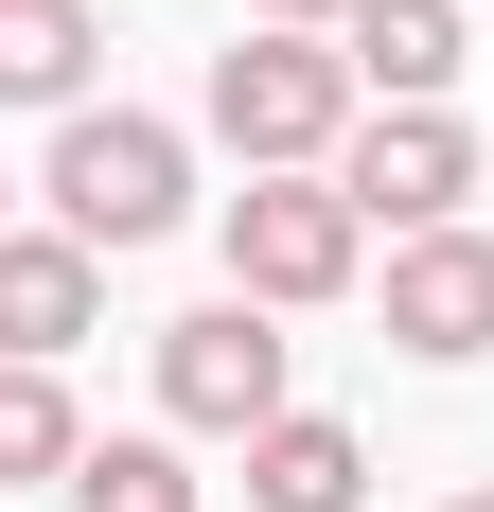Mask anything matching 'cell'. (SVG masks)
<instances>
[{"label":"cell","instance_id":"obj_2","mask_svg":"<svg viewBox=\"0 0 494 512\" xmlns=\"http://www.w3.org/2000/svg\"><path fill=\"white\" fill-rule=\"evenodd\" d=\"M212 142L247 159V177H336V142H353V53L336 36H230L212 53Z\"/></svg>","mask_w":494,"mask_h":512},{"label":"cell","instance_id":"obj_8","mask_svg":"<svg viewBox=\"0 0 494 512\" xmlns=\"http://www.w3.org/2000/svg\"><path fill=\"white\" fill-rule=\"evenodd\" d=\"M336 53H353V106H442L459 89V0H353Z\"/></svg>","mask_w":494,"mask_h":512},{"label":"cell","instance_id":"obj_13","mask_svg":"<svg viewBox=\"0 0 494 512\" xmlns=\"http://www.w3.org/2000/svg\"><path fill=\"white\" fill-rule=\"evenodd\" d=\"M265 18H283V36H336V18H353V0H265Z\"/></svg>","mask_w":494,"mask_h":512},{"label":"cell","instance_id":"obj_14","mask_svg":"<svg viewBox=\"0 0 494 512\" xmlns=\"http://www.w3.org/2000/svg\"><path fill=\"white\" fill-rule=\"evenodd\" d=\"M0 230H18V195H0Z\"/></svg>","mask_w":494,"mask_h":512},{"label":"cell","instance_id":"obj_9","mask_svg":"<svg viewBox=\"0 0 494 512\" xmlns=\"http://www.w3.org/2000/svg\"><path fill=\"white\" fill-rule=\"evenodd\" d=\"M353 495H371V442H353V424L283 407L265 442H247V512H353Z\"/></svg>","mask_w":494,"mask_h":512},{"label":"cell","instance_id":"obj_6","mask_svg":"<svg viewBox=\"0 0 494 512\" xmlns=\"http://www.w3.org/2000/svg\"><path fill=\"white\" fill-rule=\"evenodd\" d=\"M389 354H424V371L494 354V230H406L389 248Z\"/></svg>","mask_w":494,"mask_h":512},{"label":"cell","instance_id":"obj_12","mask_svg":"<svg viewBox=\"0 0 494 512\" xmlns=\"http://www.w3.org/2000/svg\"><path fill=\"white\" fill-rule=\"evenodd\" d=\"M71 460H89L71 389H53V371H0V477H71Z\"/></svg>","mask_w":494,"mask_h":512},{"label":"cell","instance_id":"obj_4","mask_svg":"<svg viewBox=\"0 0 494 512\" xmlns=\"http://www.w3.org/2000/svg\"><path fill=\"white\" fill-rule=\"evenodd\" d=\"M353 265H371V230H353L336 177H247V195H230V301L300 318V301H336Z\"/></svg>","mask_w":494,"mask_h":512},{"label":"cell","instance_id":"obj_7","mask_svg":"<svg viewBox=\"0 0 494 512\" xmlns=\"http://www.w3.org/2000/svg\"><path fill=\"white\" fill-rule=\"evenodd\" d=\"M89 301H106V265L71 230H0V371H53L89 336Z\"/></svg>","mask_w":494,"mask_h":512},{"label":"cell","instance_id":"obj_3","mask_svg":"<svg viewBox=\"0 0 494 512\" xmlns=\"http://www.w3.org/2000/svg\"><path fill=\"white\" fill-rule=\"evenodd\" d=\"M336 195L353 230H459V195H477V124L459 106H353V142H336Z\"/></svg>","mask_w":494,"mask_h":512},{"label":"cell","instance_id":"obj_15","mask_svg":"<svg viewBox=\"0 0 494 512\" xmlns=\"http://www.w3.org/2000/svg\"><path fill=\"white\" fill-rule=\"evenodd\" d=\"M459 512H494V495H459Z\"/></svg>","mask_w":494,"mask_h":512},{"label":"cell","instance_id":"obj_5","mask_svg":"<svg viewBox=\"0 0 494 512\" xmlns=\"http://www.w3.org/2000/svg\"><path fill=\"white\" fill-rule=\"evenodd\" d=\"M159 424H195V442H265V424H283V336H265V301H195L159 336Z\"/></svg>","mask_w":494,"mask_h":512},{"label":"cell","instance_id":"obj_10","mask_svg":"<svg viewBox=\"0 0 494 512\" xmlns=\"http://www.w3.org/2000/svg\"><path fill=\"white\" fill-rule=\"evenodd\" d=\"M89 53H106L89 0H0V106H89Z\"/></svg>","mask_w":494,"mask_h":512},{"label":"cell","instance_id":"obj_11","mask_svg":"<svg viewBox=\"0 0 494 512\" xmlns=\"http://www.w3.org/2000/svg\"><path fill=\"white\" fill-rule=\"evenodd\" d=\"M71 512H212V495H195L177 442H89V460H71Z\"/></svg>","mask_w":494,"mask_h":512},{"label":"cell","instance_id":"obj_1","mask_svg":"<svg viewBox=\"0 0 494 512\" xmlns=\"http://www.w3.org/2000/svg\"><path fill=\"white\" fill-rule=\"evenodd\" d=\"M36 195H53V230H71L89 265H124V248H159V230L195 212V142H177L159 106H53Z\"/></svg>","mask_w":494,"mask_h":512}]
</instances>
